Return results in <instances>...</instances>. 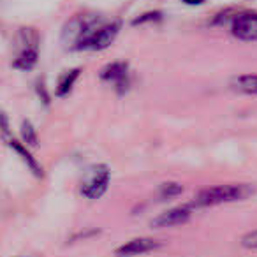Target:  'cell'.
<instances>
[{
	"instance_id": "6da1fadb",
	"label": "cell",
	"mask_w": 257,
	"mask_h": 257,
	"mask_svg": "<svg viewBox=\"0 0 257 257\" xmlns=\"http://www.w3.org/2000/svg\"><path fill=\"white\" fill-rule=\"evenodd\" d=\"M104 18L95 13H88V15H78L71 18L65 23L64 30H62V41L64 44L72 51H83L86 39L104 25Z\"/></svg>"
},
{
	"instance_id": "30bf717a",
	"label": "cell",
	"mask_w": 257,
	"mask_h": 257,
	"mask_svg": "<svg viewBox=\"0 0 257 257\" xmlns=\"http://www.w3.org/2000/svg\"><path fill=\"white\" fill-rule=\"evenodd\" d=\"M39 60V50L36 48H25V50H20L16 58L13 60V67L20 69V71H30L37 65Z\"/></svg>"
},
{
	"instance_id": "7a4b0ae2",
	"label": "cell",
	"mask_w": 257,
	"mask_h": 257,
	"mask_svg": "<svg viewBox=\"0 0 257 257\" xmlns=\"http://www.w3.org/2000/svg\"><path fill=\"white\" fill-rule=\"evenodd\" d=\"M253 194V187L248 183H225V185H215L201 190L194 199V206L197 208H208L215 204H225V203H236L243 201Z\"/></svg>"
},
{
	"instance_id": "3957f363",
	"label": "cell",
	"mask_w": 257,
	"mask_h": 257,
	"mask_svg": "<svg viewBox=\"0 0 257 257\" xmlns=\"http://www.w3.org/2000/svg\"><path fill=\"white\" fill-rule=\"evenodd\" d=\"M111 182V171L106 164H95L86 169L85 176L79 185V192L83 197L90 201H95L106 194Z\"/></svg>"
},
{
	"instance_id": "4fadbf2b",
	"label": "cell",
	"mask_w": 257,
	"mask_h": 257,
	"mask_svg": "<svg viewBox=\"0 0 257 257\" xmlns=\"http://www.w3.org/2000/svg\"><path fill=\"white\" fill-rule=\"evenodd\" d=\"M183 192V187L176 182H166L162 183L161 187L157 189V199L159 201H169V199H175V197L182 196Z\"/></svg>"
},
{
	"instance_id": "e0dca14e",
	"label": "cell",
	"mask_w": 257,
	"mask_h": 257,
	"mask_svg": "<svg viewBox=\"0 0 257 257\" xmlns=\"http://www.w3.org/2000/svg\"><path fill=\"white\" fill-rule=\"evenodd\" d=\"M37 92H39V95L43 97V102L44 104H50V97H48L46 92H44V85H43V83H39V85H37Z\"/></svg>"
},
{
	"instance_id": "ac0fdd59",
	"label": "cell",
	"mask_w": 257,
	"mask_h": 257,
	"mask_svg": "<svg viewBox=\"0 0 257 257\" xmlns=\"http://www.w3.org/2000/svg\"><path fill=\"white\" fill-rule=\"evenodd\" d=\"M183 4H189V6H201V4H204L206 0H182Z\"/></svg>"
},
{
	"instance_id": "5b68a950",
	"label": "cell",
	"mask_w": 257,
	"mask_h": 257,
	"mask_svg": "<svg viewBox=\"0 0 257 257\" xmlns=\"http://www.w3.org/2000/svg\"><path fill=\"white\" fill-rule=\"evenodd\" d=\"M99 78L109 83L118 95H125L131 90V76H128V65L125 62H111L106 67L100 69Z\"/></svg>"
},
{
	"instance_id": "9a60e30c",
	"label": "cell",
	"mask_w": 257,
	"mask_h": 257,
	"mask_svg": "<svg viewBox=\"0 0 257 257\" xmlns=\"http://www.w3.org/2000/svg\"><path fill=\"white\" fill-rule=\"evenodd\" d=\"M239 243H241V246L246 250H257V229L243 234L241 238H239Z\"/></svg>"
},
{
	"instance_id": "2e32d148",
	"label": "cell",
	"mask_w": 257,
	"mask_h": 257,
	"mask_svg": "<svg viewBox=\"0 0 257 257\" xmlns=\"http://www.w3.org/2000/svg\"><path fill=\"white\" fill-rule=\"evenodd\" d=\"M159 20H162V13L152 11V13H145V15H140V16H138V18L133 22V25H134V27H138V25H143V23L159 22Z\"/></svg>"
},
{
	"instance_id": "5bb4252c",
	"label": "cell",
	"mask_w": 257,
	"mask_h": 257,
	"mask_svg": "<svg viewBox=\"0 0 257 257\" xmlns=\"http://www.w3.org/2000/svg\"><path fill=\"white\" fill-rule=\"evenodd\" d=\"M22 138L25 141V145L29 147H37L39 145V136H37V131L29 120H25L22 123Z\"/></svg>"
},
{
	"instance_id": "277c9868",
	"label": "cell",
	"mask_w": 257,
	"mask_h": 257,
	"mask_svg": "<svg viewBox=\"0 0 257 257\" xmlns=\"http://www.w3.org/2000/svg\"><path fill=\"white\" fill-rule=\"evenodd\" d=\"M229 29L236 39L245 43H257V13H236L229 18Z\"/></svg>"
},
{
	"instance_id": "52a82bcc",
	"label": "cell",
	"mask_w": 257,
	"mask_h": 257,
	"mask_svg": "<svg viewBox=\"0 0 257 257\" xmlns=\"http://www.w3.org/2000/svg\"><path fill=\"white\" fill-rule=\"evenodd\" d=\"M192 217V208L190 206H176L171 210L162 211L161 215L152 220V227L154 229H168V227H178L183 225L185 222L190 220Z\"/></svg>"
},
{
	"instance_id": "8fae6325",
	"label": "cell",
	"mask_w": 257,
	"mask_h": 257,
	"mask_svg": "<svg viewBox=\"0 0 257 257\" xmlns=\"http://www.w3.org/2000/svg\"><path fill=\"white\" fill-rule=\"evenodd\" d=\"M79 74H81V69H71V71L64 72V74L60 76V79H58L57 83V88H55V93H57V97H65L71 93V90L74 88L76 81H78Z\"/></svg>"
},
{
	"instance_id": "9c48e42d",
	"label": "cell",
	"mask_w": 257,
	"mask_h": 257,
	"mask_svg": "<svg viewBox=\"0 0 257 257\" xmlns=\"http://www.w3.org/2000/svg\"><path fill=\"white\" fill-rule=\"evenodd\" d=\"M8 141H9V147L16 152V155H20V159H22V161L27 164V168H29L30 171L37 176V178H43V168H41L39 162L32 157V154L29 152V148H27L25 145L20 143V141H16V140H8Z\"/></svg>"
},
{
	"instance_id": "ba28073f",
	"label": "cell",
	"mask_w": 257,
	"mask_h": 257,
	"mask_svg": "<svg viewBox=\"0 0 257 257\" xmlns=\"http://www.w3.org/2000/svg\"><path fill=\"white\" fill-rule=\"evenodd\" d=\"M162 241L155 238H133L125 241L123 245H120L114 250V255L116 257H134V255H141V253H148L154 252V250L161 248Z\"/></svg>"
},
{
	"instance_id": "7c38bea8",
	"label": "cell",
	"mask_w": 257,
	"mask_h": 257,
	"mask_svg": "<svg viewBox=\"0 0 257 257\" xmlns=\"http://www.w3.org/2000/svg\"><path fill=\"white\" fill-rule=\"evenodd\" d=\"M232 88L246 95H257V74H241L232 79Z\"/></svg>"
},
{
	"instance_id": "8992f818",
	"label": "cell",
	"mask_w": 257,
	"mask_h": 257,
	"mask_svg": "<svg viewBox=\"0 0 257 257\" xmlns=\"http://www.w3.org/2000/svg\"><path fill=\"white\" fill-rule=\"evenodd\" d=\"M118 32H120V22H106L86 39L85 46H83V51L106 50V48H109L111 44H113V41L116 39Z\"/></svg>"
}]
</instances>
